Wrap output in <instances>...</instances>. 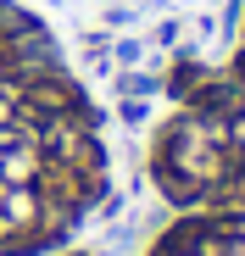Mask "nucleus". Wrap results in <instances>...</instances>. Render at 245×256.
I'll list each match as a JSON object with an SVG mask.
<instances>
[{"label":"nucleus","instance_id":"7ed1b4c3","mask_svg":"<svg viewBox=\"0 0 245 256\" xmlns=\"http://www.w3.org/2000/svg\"><path fill=\"white\" fill-rule=\"evenodd\" d=\"M150 256H245V212H184Z\"/></svg>","mask_w":245,"mask_h":256},{"label":"nucleus","instance_id":"f257e3e1","mask_svg":"<svg viewBox=\"0 0 245 256\" xmlns=\"http://www.w3.org/2000/svg\"><path fill=\"white\" fill-rule=\"evenodd\" d=\"M106 195L100 112L45 22L0 0V256L62 245Z\"/></svg>","mask_w":245,"mask_h":256},{"label":"nucleus","instance_id":"f03ea898","mask_svg":"<svg viewBox=\"0 0 245 256\" xmlns=\"http://www.w3.org/2000/svg\"><path fill=\"white\" fill-rule=\"evenodd\" d=\"M150 178L184 212H245V12L218 62L173 78L150 134Z\"/></svg>","mask_w":245,"mask_h":256}]
</instances>
